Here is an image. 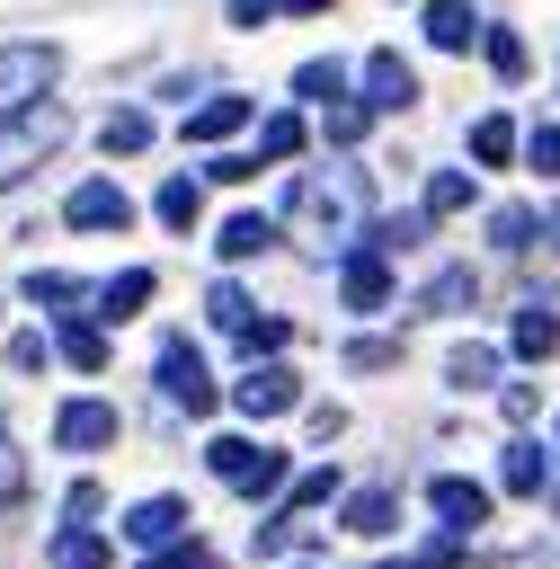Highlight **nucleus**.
<instances>
[{"instance_id": "nucleus-8", "label": "nucleus", "mask_w": 560, "mask_h": 569, "mask_svg": "<svg viewBox=\"0 0 560 569\" xmlns=\"http://www.w3.org/2000/svg\"><path fill=\"white\" fill-rule=\"evenodd\" d=\"M427 507H436L444 533H480V525H489V489L462 480V471H436V480H427Z\"/></svg>"}, {"instance_id": "nucleus-22", "label": "nucleus", "mask_w": 560, "mask_h": 569, "mask_svg": "<svg viewBox=\"0 0 560 569\" xmlns=\"http://www.w3.org/2000/svg\"><path fill=\"white\" fill-rule=\"evenodd\" d=\"M267 240H276V222H267V213H231V222L213 231V249H222V258H258Z\"/></svg>"}, {"instance_id": "nucleus-6", "label": "nucleus", "mask_w": 560, "mask_h": 569, "mask_svg": "<svg viewBox=\"0 0 560 569\" xmlns=\"http://www.w3.org/2000/svg\"><path fill=\"white\" fill-rule=\"evenodd\" d=\"M293 400H302V373H293V365H249V373L231 382V409H240V418H284Z\"/></svg>"}, {"instance_id": "nucleus-36", "label": "nucleus", "mask_w": 560, "mask_h": 569, "mask_svg": "<svg viewBox=\"0 0 560 569\" xmlns=\"http://www.w3.org/2000/svg\"><path fill=\"white\" fill-rule=\"evenodd\" d=\"M524 169L560 178V124H533V133H524Z\"/></svg>"}, {"instance_id": "nucleus-37", "label": "nucleus", "mask_w": 560, "mask_h": 569, "mask_svg": "<svg viewBox=\"0 0 560 569\" xmlns=\"http://www.w3.org/2000/svg\"><path fill=\"white\" fill-rule=\"evenodd\" d=\"M18 498H27V462H18V445L0 427V507H18Z\"/></svg>"}, {"instance_id": "nucleus-2", "label": "nucleus", "mask_w": 560, "mask_h": 569, "mask_svg": "<svg viewBox=\"0 0 560 569\" xmlns=\"http://www.w3.org/2000/svg\"><path fill=\"white\" fill-rule=\"evenodd\" d=\"M53 71H62V53H53V44H0V116L18 124L27 107H44Z\"/></svg>"}, {"instance_id": "nucleus-14", "label": "nucleus", "mask_w": 560, "mask_h": 569, "mask_svg": "<svg viewBox=\"0 0 560 569\" xmlns=\"http://www.w3.org/2000/svg\"><path fill=\"white\" fill-rule=\"evenodd\" d=\"M489 27H480V9L471 0H427V44L436 53H462V44H480Z\"/></svg>"}, {"instance_id": "nucleus-18", "label": "nucleus", "mask_w": 560, "mask_h": 569, "mask_svg": "<svg viewBox=\"0 0 560 569\" xmlns=\"http://www.w3.org/2000/svg\"><path fill=\"white\" fill-rule=\"evenodd\" d=\"M516 142H524V133H516V116H480V124H471V160H480V169H507V160H516Z\"/></svg>"}, {"instance_id": "nucleus-42", "label": "nucleus", "mask_w": 560, "mask_h": 569, "mask_svg": "<svg viewBox=\"0 0 560 569\" xmlns=\"http://www.w3.org/2000/svg\"><path fill=\"white\" fill-rule=\"evenodd\" d=\"M293 0H231V27H267V18H284Z\"/></svg>"}, {"instance_id": "nucleus-16", "label": "nucleus", "mask_w": 560, "mask_h": 569, "mask_svg": "<svg viewBox=\"0 0 560 569\" xmlns=\"http://www.w3.org/2000/svg\"><path fill=\"white\" fill-rule=\"evenodd\" d=\"M53 356H62L71 373H98V365H107V338H98V320H53Z\"/></svg>"}, {"instance_id": "nucleus-39", "label": "nucleus", "mask_w": 560, "mask_h": 569, "mask_svg": "<svg viewBox=\"0 0 560 569\" xmlns=\"http://www.w3.org/2000/svg\"><path fill=\"white\" fill-rule=\"evenodd\" d=\"M44 356H53V338H44V329H18V338H9V365H18V373H36Z\"/></svg>"}, {"instance_id": "nucleus-24", "label": "nucleus", "mask_w": 560, "mask_h": 569, "mask_svg": "<svg viewBox=\"0 0 560 569\" xmlns=\"http://www.w3.org/2000/svg\"><path fill=\"white\" fill-rule=\"evenodd\" d=\"M444 382H453V391H489V382H498V356H489V347H453V356H444Z\"/></svg>"}, {"instance_id": "nucleus-4", "label": "nucleus", "mask_w": 560, "mask_h": 569, "mask_svg": "<svg viewBox=\"0 0 560 569\" xmlns=\"http://www.w3.org/2000/svg\"><path fill=\"white\" fill-rule=\"evenodd\" d=\"M53 142H62V107L44 98V107H27V116L0 133V196H9V187H18V178H27V169L53 151Z\"/></svg>"}, {"instance_id": "nucleus-41", "label": "nucleus", "mask_w": 560, "mask_h": 569, "mask_svg": "<svg viewBox=\"0 0 560 569\" xmlns=\"http://www.w3.org/2000/svg\"><path fill=\"white\" fill-rule=\"evenodd\" d=\"M391 356H400L391 338H356V347H347V365H356V373H373V365H391Z\"/></svg>"}, {"instance_id": "nucleus-32", "label": "nucleus", "mask_w": 560, "mask_h": 569, "mask_svg": "<svg viewBox=\"0 0 560 569\" xmlns=\"http://www.w3.org/2000/svg\"><path fill=\"white\" fill-rule=\"evenodd\" d=\"M204 320H213V329H231V338H240V329H249V320H258V311H249V293H240V284H213V293H204Z\"/></svg>"}, {"instance_id": "nucleus-27", "label": "nucleus", "mask_w": 560, "mask_h": 569, "mask_svg": "<svg viewBox=\"0 0 560 569\" xmlns=\"http://www.w3.org/2000/svg\"><path fill=\"white\" fill-rule=\"evenodd\" d=\"M27 302H44L53 320H71V302H80V284H71L62 267H36V276H27Z\"/></svg>"}, {"instance_id": "nucleus-45", "label": "nucleus", "mask_w": 560, "mask_h": 569, "mask_svg": "<svg viewBox=\"0 0 560 569\" xmlns=\"http://www.w3.org/2000/svg\"><path fill=\"white\" fill-rule=\"evenodd\" d=\"M320 9H329V0H293V9H284V18H320Z\"/></svg>"}, {"instance_id": "nucleus-40", "label": "nucleus", "mask_w": 560, "mask_h": 569, "mask_svg": "<svg viewBox=\"0 0 560 569\" xmlns=\"http://www.w3.org/2000/svg\"><path fill=\"white\" fill-rule=\"evenodd\" d=\"M142 569H222V560H213V551H204V542H178V551H151V560H142Z\"/></svg>"}, {"instance_id": "nucleus-23", "label": "nucleus", "mask_w": 560, "mask_h": 569, "mask_svg": "<svg viewBox=\"0 0 560 569\" xmlns=\"http://www.w3.org/2000/svg\"><path fill=\"white\" fill-rule=\"evenodd\" d=\"M293 98H311V107L329 116V107L347 98V71H338V62H302V71H293Z\"/></svg>"}, {"instance_id": "nucleus-9", "label": "nucleus", "mask_w": 560, "mask_h": 569, "mask_svg": "<svg viewBox=\"0 0 560 569\" xmlns=\"http://www.w3.org/2000/svg\"><path fill=\"white\" fill-rule=\"evenodd\" d=\"M53 445L62 453H107L116 445V409L107 400H62L53 409Z\"/></svg>"}, {"instance_id": "nucleus-46", "label": "nucleus", "mask_w": 560, "mask_h": 569, "mask_svg": "<svg viewBox=\"0 0 560 569\" xmlns=\"http://www.w3.org/2000/svg\"><path fill=\"white\" fill-rule=\"evenodd\" d=\"M542 231H551V249H560V204H551V222H542Z\"/></svg>"}, {"instance_id": "nucleus-15", "label": "nucleus", "mask_w": 560, "mask_h": 569, "mask_svg": "<svg viewBox=\"0 0 560 569\" xmlns=\"http://www.w3.org/2000/svg\"><path fill=\"white\" fill-rule=\"evenodd\" d=\"M516 356H524V365L560 356V311H551V302H524V311H516Z\"/></svg>"}, {"instance_id": "nucleus-29", "label": "nucleus", "mask_w": 560, "mask_h": 569, "mask_svg": "<svg viewBox=\"0 0 560 569\" xmlns=\"http://www.w3.org/2000/svg\"><path fill=\"white\" fill-rule=\"evenodd\" d=\"M329 498H338V471L320 462V471H302V480L284 489V507H276V516H311V507H329Z\"/></svg>"}, {"instance_id": "nucleus-12", "label": "nucleus", "mask_w": 560, "mask_h": 569, "mask_svg": "<svg viewBox=\"0 0 560 569\" xmlns=\"http://www.w3.org/2000/svg\"><path fill=\"white\" fill-rule=\"evenodd\" d=\"M124 533H133L142 551H178V542H187V498H142V507L124 516Z\"/></svg>"}, {"instance_id": "nucleus-19", "label": "nucleus", "mask_w": 560, "mask_h": 569, "mask_svg": "<svg viewBox=\"0 0 560 569\" xmlns=\"http://www.w3.org/2000/svg\"><path fill=\"white\" fill-rule=\"evenodd\" d=\"M391 525H400L391 489H347V533H391Z\"/></svg>"}, {"instance_id": "nucleus-1", "label": "nucleus", "mask_w": 560, "mask_h": 569, "mask_svg": "<svg viewBox=\"0 0 560 569\" xmlns=\"http://www.w3.org/2000/svg\"><path fill=\"white\" fill-rule=\"evenodd\" d=\"M364 204H373V187H364V169H356V160H329V169L293 178V196H284V213H293L302 231H320V240L373 231V222H364Z\"/></svg>"}, {"instance_id": "nucleus-10", "label": "nucleus", "mask_w": 560, "mask_h": 569, "mask_svg": "<svg viewBox=\"0 0 560 569\" xmlns=\"http://www.w3.org/2000/svg\"><path fill=\"white\" fill-rule=\"evenodd\" d=\"M409 98H418V71H409L400 53H364V107H373V116H400Z\"/></svg>"}, {"instance_id": "nucleus-17", "label": "nucleus", "mask_w": 560, "mask_h": 569, "mask_svg": "<svg viewBox=\"0 0 560 569\" xmlns=\"http://www.w3.org/2000/svg\"><path fill=\"white\" fill-rule=\"evenodd\" d=\"M498 480H507V489H516V498H533V489H542V480H551V462H542V445H533V436H516V445H507V453H498Z\"/></svg>"}, {"instance_id": "nucleus-5", "label": "nucleus", "mask_w": 560, "mask_h": 569, "mask_svg": "<svg viewBox=\"0 0 560 569\" xmlns=\"http://www.w3.org/2000/svg\"><path fill=\"white\" fill-rule=\"evenodd\" d=\"M62 222H71V231H124V222H133V196H124L116 178H80V187L62 196Z\"/></svg>"}, {"instance_id": "nucleus-30", "label": "nucleus", "mask_w": 560, "mask_h": 569, "mask_svg": "<svg viewBox=\"0 0 560 569\" xmlns=\"http://www.w3.org/2000/svg\"><path fill=\"white\" fill-rule=\"evenodd\" d=\"M480 53H489V71H498V80H524V36H516V27H489V36H480Z\"/></svg>"}, {"instance_id": "nucleus-25", "label": "nucleus", "mask_w": 560, "mask_h": 569, "mask_svg": "<svg viewBox=\"0 0 560 569\" xmlns=\"http://www.w3.org/2000/svg\"><path fill=\"white\" fill-rule=\"evenodd\" d=\"M98 142H107V160H116V151H142V142H151V116H142V107H116V116L98 124Z\"/></svg>"}, {"instance_id": "nucleus-21", "label": "nucleus", "mask_w": 560, "mask_h": 569, "mask_svg": "<svg viewBox=\"0 0 560 569\" xmlns=\"http://www.w3.org/2000/svg\"><path fill=\"white\" fill-rule=\"evenodd\" d=\"M302 142H311V124H302L293 107H284V116H258V160H293Z\"/></svg>"}, {"instance_id": "nucleus-3", "label": "nucleus", "mask_w": 560, "mask_h": 569, "mask_svg": "<svg viewBox=\"0 0 560 569\" xmlns=\"http://www.w3.org/2000/svg\"><path fill=\"white\" fill-rule=\"evenodd\" d=\"M151 382H160V400H169V409H187V418H204V409L222 400V391H213V373H204V356H196L187 338H160Z\"/></svg>"}, {"instance_id": "nucleus-31", "label": "nucleus", "mask_w": 560, "mask_h": 569, "mask_svg": "<svg viewBox=\"0 0 560 569\" xmlns=\"http://www.w3.org/2000/svg\"><path fill=\"white\" fill-rule=\"evenodd\" d=\"M462 204H471V169H436L427 178V222L436 213H462Z\"/></svg>"}, {"instance_id": "nucleus-35", "label": "nucleus", "mask_w": 560, "mask_h": 569, "mask_svg": "<svg viewBox=\"0 0 560 569\" xmlns=\"http://www.w3.org/2000/svg\"><path fill=\"white\" fill-rule=\"evenodd\" d=\"M276 347H284V320H249V329H240V356H249V365H276Z\"/></svg>"}, {"instance_id": "nucleus-38", "label": "nucleus", "mask_w": 560, "mask_h": 569, "mask_svg": "<svg viewBox=\"0 0 560 569\" xmlns=\"http://www.w3.org/2000/svg\"><path fill=\"white\" fill-rule=\"evenodd\" d=\"M364 116H373L364 98H338V107H329V142H356V133H364Z\"/></svg>"}, {"instance_id": "nucleus-33", "label": "nucleus", "mask_w": 560, "mask_h": 569, "mask_svg": "<svg viewBox=\"0 0 560 569\" xmlns=\"http://www.w3.org/2000/svg\"><path fill=\"white\" fill-rule=\"evenodd\" d=\"M418 231H427V213H382V222H373V231H364V240H373V249H382V258H391V249H409V240H418Z\"/></svg>"}, {"instance_id": "nucleus-7", "label": "nucleus", "mask_w": 560, "mask_h": 569, "mask_svg": "<svg viewBox=\"0 0 560 569\" xmlns=\"http://www.w3.org/2000/svg\"><path fill=\"white\" fill-rule=\"evenodd\" d=\"M338 293H347V311H382V302H391V258H382L373 240H356V249L338 258Z\"/></svg>"}, {"instance_id": "nucleus-13", "label": "nucleus", "mask_w": 560, "mask_h": 569, "mask_svg": "<svg viewBox=\"0 0 560 569\" xmlns=\"http://www.w3.org/2000/svg\"><path fill=\"white\" fill-rule=\"evenodd\" d=\"M151 302V267H124V276H107L98 293H89V311H98V329H116V320H133Z\"/></svg>"}, {"instance_id": "nucleus-28", "label": "nucleus", "mask_w": 560, "mask_h": 569, "mask_svg": "<svg viewBox=\"0 0 560 569\" xmlns=\"http://www.w3.org/2000/svg\"><path fill=\"white\" fill-rule=\"evenodd\" d=\"M462 302H471V267H436L418 293V311H462Z\"/></svg>"}, {"instance_id": "nucleus-44", "label": "nucleus", "mask_w": 560, "mask_h": 569, "mask_svg": "<svg viewBox=\"0 0 560 569\" xmlns=\"http://www.w3.org/2000/svg\"><path fill=\"white\" fill-rule=\"evenodd\" d=\"M453 560V542H436V551H418V560H382V569H444Z\"/></svg>"}, {"instance_id": "nucleus-11", "label": "nucleus", "mask_w": 560, "mask_h": 569, "mask_svg": "<svg viewBox=\"0 0 560 569\" xmlns=\"http://www.w3.org/2000/svg\"><path fill=\"white\" fill-rule=\"evenodd\" d=\"M249 116H258V107H249L240 89H213V98H196V107H187V124H178V133H187V142H222V133H240Z\"/></svg>"}, {"instance_id": "nucleus-34", "label": "nucleus", "mask_w": 560, "mask_h": 569, "mask_svg": "<svg viewBox=\"0 0 560 569\" xmlns=\"http://www.w3.org/2000/svg\"><path fill=\"white\" fill-rule=\"evenodd\" d=\"M489 240H498V249H533V213H524V204H498V213H489Z\"/></svg>"}, {"instance_id": "nucleus-26", "label": "nucleus", "mask_w": 560, "mask_h": 569, "mask_svg": "<svg viewBox=\"0 0 560 569\" xmlns=\"http://www.w3.org/2000/svg\"><path fill=\"white\" fill-rule=\"evenodd\" d=\"M196 213H204V187H196V178H169V187H160V222H169V231H196Z\"/></svg>"}, {"instance_id": "nucleus-20", "label": "nucleus", "mask_w": 560, "mask_h": 569, "mask_svg": "<svg viewBox=\"0 0 560 569\" xmlns=\"http://www.w3.org/2000/svg\"><path fill=\"white\" fill-rule=\"evenodd\" d=\"M53 569H116V551H107L89 525H62V533H53Z\"/></svg>"}, {"instance_id": "nucleus-43", "label": "nucleus", "mask_w": 560, "mask_h": 569, "mask_svg": "<svg viewBox=\"0 0 560 569\" xmlns=\"http://www.w3.org/2000/svg\"><path fill=\"white\" fill-rule=\"evenodd\" d=\"M204 169H213V178H231V187H240V178H249V169H258V151H222V160H204Z\"/></svg>"}]
</instances>
